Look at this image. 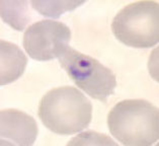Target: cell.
Masks as SVG:
<instances>
[{
	"label": "cell",
	"instance_id": "cell-5",
	"mask_svg": "<svg viewBox=\"0 0 159 146\" xmlns=\"http://www.w3.org/2000/svg\"><path fill=\"white\" fill-rule=\"evenodd\" d=\"M22 40L30 57L37 61H49L58 58L69 46L71 30L63 22L44 20L30 25Z\"/></svg>",
	"mask_w": 159,
	"mask_h": 146
},
{
	"label": "cell",
	"instance_id": "cell-4",
	"mask_svg": "<svg viewBox=\"0 0 159 146\" xmlns=\"http://www.w3.org/2000/svg\"><path fill=\"white\" fill-rule=\"evenodd\" d=\"M62 68L74 83L91 98L107 103L117 87V78L110 68L91 56L66 48L58 57Z\"/></svg>",
	"mask_w": 159,
	"mask_h": 146
},
{
	"label": "cell",
	"instance_id": "cell-6",
	"mask_svg": "<svg viewBox=\"0 0 159 146\" xmlns=\"http://www.w3.org/2000/svg\"><path fill=\"white\" fill-rule=\"evenodd\" d=\"M36 120L25 112L15 109L2 110L0 114L1 143L16 145H32L38 136Z\"/></svg>",
	"mask_w": 159,
	"mask_h": 146
},
{
	"label": "cell",
	"instance_id": "cell-7",
	"mask_svg": "<svg viewBox=\"0 0 159 146\" xmlns=\"http://www.w3.org/2000/svg\"><path fill=\"white\" fill-rule=\"evenodd\" d=\"M1 46V85L9 84L17 80L24 74L28 65V58L18 46L4 40L0 42Z\"/></svg>",
	"mask_w": 159,
	"mask_h": 146
},
{
	"label": "cell",
	"instance_id": "cell-1",
	"mask_svg": "<svg viewBox=\"0 0 159 146\" xmlns=\"http://www.w3.org/2000/svg\"><path fill=\"white\" fill-rule=\"evenodd\" d=\"M39 117L45 127L59 135H71L86 129L92 119L90 101L73 86H60L42 98Z\"/></svg>",
	"mask_w": 159,
	"mask_h": 146
},
{
	"label": "cell",
	"instance_id": "cell-10",
	"mask_svg": "<svg viewBox=\"0 0 159 146\" xmlns=\"http://www.w3.org/2000/svg\"><path fill=\"white\" fill-rule=\"evenodd\" d=\"M71 144H83V145H89V144H112L117 145L116 142L111 140V138L103 135V134L95 133V132H84L80 135L76 136L74 139L68 142V145Z\"/></svg>",
	"mask_w": 159,
	"mask_h": 146
},
{
	"label": "cell",
	"instance_id": "cell-8",
	"mask_svg": "<svg viewBox=\"0 0 159 146\" xmlns=\"http://www.w3.org/2000/svg\"><path fill=\"white\" fill-rule=\"evenodd\" d=\"M29 1H1V17L11 28L22 30L30 20Z\"/></svg>",
	"mask_w": 159,
	"mask_h": 146
},
{
	"label": "cell",
	"instance_id": "cell-9",
	"mask_svg": "<svg viewBox=\"0 0 159 146\" xmlns=\"http://www.w3.org/2000/svg\"><path fill=\"white\" fill-rule=\"evenodd\" d=\"M84 1H30V4L38 12L45 16L58 18L66 11H72Z\"/></svg>",
	"mask_w": 159,
	"mask_h": 146
},
{
	"label": "cell",
	"instance_id": "cell-3",
	"mask_svg": "<svg viewBox=\"0 0 159 146\" xmlns=\"http://www.w3.org/2000/svg\"><path fill=\"white\" fill-rule=\"evenodd\" d=\"M116 39L133 48H152L159 41V4L137 1L126 5L111 22Z\"/></svg>",
	"mask_w": 159,
	"mask_h": 146
},
{
	"label": "cell",
	"instance_id": "cell-2",
	"mask_svg": "<svg viewBox=\"0 0 159 146\" xmlns=\"http://www.w3.org/2000/svg\"><path fill=\"white\" fill-rule=\"evenodd\" d=\"M110 132L128 146H148L159 138V111L145 99H125L116 103L107 116Z\"/></svg>",
	"mask_w": 159,
	"mask_h": 146
}]
</instances>
